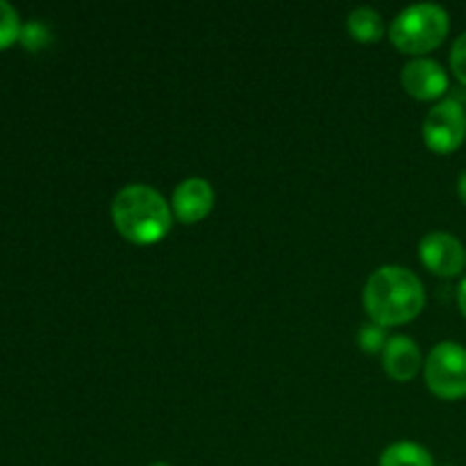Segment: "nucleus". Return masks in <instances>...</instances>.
<instances>
[{
  "label": "nucleus",
  "instance_id": "19",
  "mask_svg": "<svg viewBox=\"0 0 466 466\" xmlns=\"http://www.w3.org/2000/svg\"><path fill=\"white\" fill-rule=\"evenodd\" d=\"M444 466H453V464H444Z\"/></svg>",
  "mask_w": 466,
  "mask_h": 466
},
{
  "label": "nucleus",
  "instance_id": "4",
  "mask_svg": "<svg viewBox=\"0 0 466 466\" xmlns=\"http://www.w3.org/2000/svg\"><path fill=\"white\" fill-rule=\"evenodd\" d=\"M426 385L437 399L460 400L466 396V349L458 341H440L423 362Z\"/></svg>",
  "mask_w": 466,
  "mask_h": 466
},
{
  "label": "nucleus",
  "instance_id": "11",
  "mask_svg": "<svg viewBox=\"0 0 466 466\" xmlns=\"http://www.w3.org/2000/svg\"><path fill=\"white\" fill-rule=\"evenodd\" d=\"M346 27H349L350 36L360 44H373L382 36L385 32V23H382V16L373 7H355L353 12L346 18Z\"/></svg>",
  "mask_w": 466,
  "mask_h": 466
},
{
  "label": "nucleus",
  "instance_id": "7",
  "mask_svg": "<svg viewBox=\"0 0 466 466\" xmlns=\"http://www.w3.org/2000/svg\"><path fill=\"white\" fill-rule=\"evenodd\" d=\"M400 85L417 100H440L449 91V73L437 59L412 57L400 71Z\"/></svg>",
  "mask_w": 466,
  "mask_h": 466
},
{
  "label": "nucleus",
  "instance_id": "15",
  "mask_svg": "<svg viewBox=\"0 0 466 466\" xmlns=\"http://www.w3.org/2000/svg\"><path fill=\"white\" fill-rule=\"evenodd\" d=\"M451 71L462 85H466V32L453 41L451 48Z\"/></svg>",
  "mask_w": 466,
  "mask_h": 466
},
{
  "label": "nucleus",
  "instance_id": "12",
  "mask_svg": "<svg viewBox=\"0 0 466 466\" xmlns=\"http://www.w3.org/2000/svg\"><path fill=\"white\" fill-rule=\"evenodd\" d=\"M355 341H358L360 350H364V353L382 355L387 341H390V335H387V328L369 321V323H362V326H360L358 335H355Z\"/></svg>",
  "mask_w": 466,
  "mask_h": 466
},
{
  "label": "nucleus",
  "instance_id": "2",
  "mask_svg": "<svg viewBox=\"0 0 466 466\" xmlns=\"http://www.w3.org/2000/svg\"><path fill=\"white\" fill-rule=\"evenodd\" d=\"M112 221L118 235L137 246L159 244L173 226V209L157 189L127 185L112 200Z\"/></svg>",
  "mask_w": 466,
  "mask_h": 466
},
{
  "label": "nucleus",
  "instance_id": "3",
  "mask_svg": "<svg viewBox=\"0 0 466 466\" xmlns=\"http://www.w3.org/2000/svg\"><path fill=\"white\" fill-rule=\"evenodd\" d=\"M451 30V16L437 3H414L396 14L390 25V39L400 53L426 55L440 48Z\"/></svg>",
  "mask_w": 466,
  "mask_h": 466
},
{
  "label": "nucleus",
  "instance_id": "17",
  "mask_svg": "<svg viewBox=\"0 0 466 466\" xmlns=\"http://www.w3.org/2000/svg\"><path fill=\"white\" fill-rule=\"evenodd\" d=\"M458 196H460V200L466 205V171L458 177Z\"/></svg>",
  "mask_w": 466,
  "mask_h": 466
},
{
  "label": "nucleus",
  "instance_id": "14",
  "mask_svg": "<svg viewBox=\"0 0 466 466\" xmlns=\"http://www.w3.org/2000/svg\"><path fill=\"white\" fill-rule=\"evenodd\" d=\"M18 41H21L23 48L36 53V50L46 48V46L50 44V32H48V27L44 25V23L27 21V23H23L21 36H18Z\"/></svg>",
  "mask_w": 466,
  "mask_h": 466
},
{
  "label": "nucleus",
  "instance_id": "18",
  "mask_svg": "<svg viewBox=\"0 0 466 466\" xmlns=\"http://www.w3.org/2000/svg\"><path fill=\"white\" fill-rule=\"evenodd\" d=\"M150 466H171L168 462H153Z\"/></svg>",
  "mask_w": 466,
  "mask_h": 466
},
{
  "label": "nucleus",
  "instance_id": "16",
  "mask_svg": "<svg viewBox=\"0 0 466 466\" xmlns=\"http://www.w3.org/2000/svg\"><path fill=\"white\" fill-rule=\"evenodd\" d=\"M458 308H460V312H462V317L466 319V276L458 285Z\"/></svg>",
  "mask_w": 466,
  "mask_h": 466
},
{
  "label": "nucleus",
  "instance_id": "9",
  "mask_svg": "<svg viewBox=\"0 0 466 466\" xmlns=\"http://www.w3.org/2000/svg\"><path fill=\"white\" fill-rule=\"evenodd\" d=\"M382 369L396 382H410L421 371L423 358L417 341L408 335H394L382 350Z\"/></svg>",
  "mask_w": 466,
  "mask_h": 466
},
{
  "label": "nucleus",
  "instance_id": "8",
  "mask_svg": "<svg viewBox=\"0 0 466 466\" xmlns=\"http://www.w3.org/2000/svg\"><path fill=\"white\" fill-rule=\"evenodd\" d=\"M173 218L185 226L198 223L214 209V189L205 177H187L173 189Z\"/></svg>",
  "mask_w": 466,
  "mask_h": 466
},
{
  "label": "nucleus",
  "instance_id": "13",
  "mask_svg": "<svg viewBox=\"0 0 466 466\" xmlns=\"http://www.w3.org/2000/svg\"><path fill=\"white\" fill-rule=\"evenodd\" d=\"M21 27L23 23L16 9L7 0H0V50L16 44L18 36H21Z\"/></svg>",
  "mask_w": 466,
  "mask_h": 466
},
{
  "label": "nucleus",
  "instance_id": "10",
  "mask_svg": "<svg viewBox=\"0 0 466 466\" xmlns=\"http://www.w3.org/2000/svg\"><path fill=\"white\" fill-rule=\"evenodd\" d=\"M378 466H435L431 451L417 441H396L380 453Z\"/></svg>",
  "mask_w": 466,
  "mask_h": 466
},
{
  "label": "nucleus",
  "instance_id": "6",
  "mask_svg": "<svg viewBox=\"0 0 466 466\" xmlns=\"http://www.w3.org/2000/svg\"><path fill=\"white\" fill-rule=\"evenodd\" d=\"M419 258L423 267L441 278H455L466 268V248L462 241L446 230H432L419 241Z\"/></svg>",
  "mask_w": 466,
  "mask_h": 466
},
{
  "label": "nucleus",
  "instance_id": "5",
  "mask_svg": "<svg viewBox=\"0 0 466 466\" xmlns=\"http://www.w3.org/2000/svg\"><path fill=\"white\" fill-rule=\"evenodd\" d=\"M421 132L428 150L440 155L455 153L466 139V107L455 98L440 100L428 109Z\"/></svg>",
  "mask_w": 466,
  "mask_h": 466
},
{
  "label": "nucleus",
  "instance_id": "1",
  "mask_svg": "<svg viewBox=\"0 0 466 466\" xmlns=\"http://www.w3.org/2000/svg\"><path fill=\"white\" fill-rule=\"evenodd\" d=\"M362 300L373 323L382 328L403 326L421 314L426 305V287L410 268L385 264L369 276Z\"/></svg>",
  "mask_w": 466,
  "mask_h": 466
}]
</instances>
